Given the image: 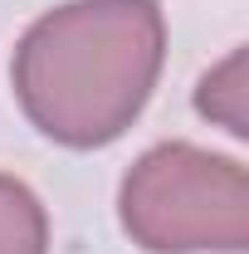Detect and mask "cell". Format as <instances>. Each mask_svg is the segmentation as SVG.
I'll list each match as a JSON object with an SVG mask.
<instances>
[{"instance_id":"cell-1","label":"cell","mask_w":249,"mask_h":254,"mask_svg":"<svg viewBox=\"0 0 249 254\" xmlns=\"http://www.w3.org/2000/svg\"><path fill=\"white\" fill-rule=\"evenodd\" d=\"M161 68V0H68L20 34L10 88L39 137L68 152H93L142 118Z\"/></svg>"},{"instance_id":"cell-2","label":"cell","mask_w":249,"mask_h":254,"mask_svg":"<svg viewBox=\"0 0 249 254\" xmlns=\"http://www.w3.org/2000/svg\"><path fill=\"white\" fill-rule=\"evenodd\" d=\"M118 225L147 254H245L249 171L195 142H156L118 186Z\"/></svg>"},{"instance_id":"cell-3","label":"cell","mask_w":249,"mask_h":254,"mask_svg":"<svg viewBox=\"0 0 249 254\" xmlns=\"http://www.w3.org/2000/svg\"><path fill=\"white\" fill-rule=\"evenodd\" d=\"M195 113L205 123L225 127L230 137H249V49H230L215 68L200 73L195 83Z\"/></svg>"},{"instance_id":"cell-4","label":"cell","mask_w":249,"mask_h":254,"mask_svg":"<svg viewBox=\"0 0 249 254\" xmlns=\"http://www.w3.org/2000/svg\"><path fill=\"white\" fill-rule=\"evenodd\" d=\"M0 254H49V210L10 171H0Z\"/></svg>"}]
</instances>
